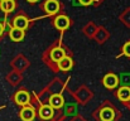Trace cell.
Masks as SVG:
<instances>
[{
    "label": "cell",
    "instance_id": "cell-7",
    "mask_svg": "<svg viewBox=\"0 0 130 121\" xmlns=\"http://www.w3.org/2000/svg\"><path fill=\"white\" fill-rule=\"evenodd\" d=\"M63 102H64V100H63V97H62L61 95H52V96L49 97V105H51L53 109H59V107H62V106H63Z\"/></svg>",
    "mask_w": 130,
    "mask_h": 121
},
{
    "label": "cell",
    "instance_id": "cell-12",
    "mask_svg": "<svg viewBox=\"0 0 130 121\" xmlns=\"http://www.w3.org/2000/svg\"><path fill=\"white\" fill-rule=\"evenodd\" d=\"M9 36H10L11 40H14V42H20V40L24 38V30H23V29H19V28H15V27H14V28L10 30Z\"/></svg>",
    "mask_w": 130,
    "mask_h": 121
},
{
    "label": "cell",
    "instance_id": "cell-6",
    "mask_svg": "<svg viewBox=\"0 0 130 121\" xmlns=\"http://www.w3.org/2000/svg\"><path fill=\"white\" fill-rule=\"evenodd\" d=\"M44 10L48 14H56L59 10V3L57 0H47L44 4Z\"/></svg>",
    "mask_w": 130,
    "mask_h": 121
},
{
    "label": "cell",
    "instance_id": "cell-14",
    "mask_svg": "<svg viewBox=\"0 0 130 121\" xmlns=\"http://www.w3.org/2000/svg\"><path fill=\"white\" fill-rule=\"evenodd\" d=\"M0 6H1L3 11L10 13V11H13L14 8H15V1H14V0H3L1 4H0Z\"/></svg>",
    "mask_w": 130,
    "mask_h": 121
},
{
    "label": "cell",
    "instance_id": "cell-9",
    "mask_svg": "<svg viewBox=\"0 0 130 121\" xmlns=\"http://www.w3.org/2000/svg\"><path fill=\"white\" fill-rule=\"evenodd\" d=\"M14 27L15 28H19V29H27V27H28V24H29V20L24 16V15H19V16H17L15 19H14Z\"/></svg>",
    "mask_w": 130,
    "mask_h": 121
},
{
    "label": "cell",
    "instance_id": "cell-2",
    "mask_svg": "<svg viewBox=\"0 0 130 121\" xmlns=\"http://www.w3.org/2000/svg\"><path fill=\"white\" fill-rule=\"evenodd\" d=\"M104 86L106 87V88H110V90H112V88H115L118 84H119V80H118V77L115 76V75H112V73H109V75H106L105 77H104Z\"/></svg>",
    "mask_w": 130,
    "mask_h": 121
},
{
    "label": "cell",
    "instance_id": "cell-19",
    "mask_svg": "<svg viewBox=\"0 0 130 121\" xmlns=\"http://www.w3.org/2000/svg\"><path fill=\"white\" fill-rule=\"evenodd\" d=\"M29 3H36V1H38V0H28Z\"/></svg>",
    "mask_w": 130,
    "mask_h": 121
},
{
    "label": "cell",
    "instance_id": "cell-1",
    "mask_svg": "<svg viewBox=\"0 0 130 121\" xmlns=\"http://www.w3.org/2000/svg\"><path fill=\"white\" fill-rule=\"evenodd\" d=\"M14 100L18 105L20 106H27L29 103V100H30V96L27 91H18L14 96Z\"/></svg>",
    "mask_w": 130,
    "mask_h": 121
},
{
    "label": "cell",
    "instance_id": "cell-3",
    "mask_svg": "<svg viewBox=\"0 0 130 121\" xmlns=\"http://www.w3.org/2000/svg\"><path fill=\"white\" fill-rule=\"evenodd\" d=\"M36 116V111L32 106H24L22 112H20V117L23 121H32Z\"/></svg>",
    "mask_w": 130,
    "mask_h": 121
},
{
    "label": "cell",
    "instance_id": "cell-8",
    "mask_svg": "<svg viewBox=\"0 0 130 121\" xmlns=\"http://www.w3.org/2000/svg\"><path fill=\"white\" fill-rule=\"evenodd\" d=\"M100 117H101V120L102 121H112L114 120V117H115V112H114L112 109H110V107H105V109L101 110V112H100Z\"/></svg>",
    "mask_w": 130,
    "mask_h": 121
},
{
    "label": "cell",
    "instance_id": "cell-18",
    "mask_svg": "<svg viewBox=\"0 0 130 121\" xmlns=\"http://www.w3.org/2000/svg\"><path fill=\"white\" fill-rule=\"evenodd\" d=\"M3 32H4V27H3V24L0 23V36L3 34Z\"/></svg>",
    "mask_w": 130,
    "mask_h": 121
},
{
    "label": "cell",
    "instance_id": "cell-15",
    "mask_svg": "<svg viewBox=\"0 0 130 121\" xmlns=\"http://www.w3.org/2000/svg\"><path fill=\"white\" fill-rule=\"evenodd\" d=\"M120 78H121V83H124L125 86L130 84V73H123L120 76Z\"/></svg>",
    "mask_w": 130,
    "mask_h": 121
},
{
    "label": "cell",
    "instance_id": "cell-10",
    "mask_svg": "<svg viewBox=\"0 0 130 121\" xmlns=\"http://www.w3.org/2000/svg\"><path fill=\"white\" fill-rule=\"evenodd\" d=\"M58 63V68L59 70H62V71H70L71 68H72V66H73V62H72V59L70 58V57H63L59 62H57Z\"/></svg>",
    "mask_w": 130,
    "mask_h": 121
},
{
    "label": "cell",
    "instance_id": "cell-16",
    "mask_svg": "<svg viewBox=\"0 0 130 121\" xmlns=\"http://www.w3.org/2000/svg\"><path fill=\"white\" fill-rule=\"evenodd\" d=\"M123 53H124L126 57H130V42L125 43V45L123 47Z\"/></svg>",
    "mask_w": 130,
    "mask_h": 121
},
{
    "label": "cell",
    "instance_id": "cell-5",
    "mask_svg": "<svg viewBox=\"0 0 130 121\" xmlns=\"http://www.w3.org/2000/svg\"><path fill=\"white\" fill-rule=\"evenodd\" d=\"M54 115V111H53V107L51 105H43L41 109H39V116L43 119V120H49L52 119Z\"/></svg>",
    "mask_w": 130,
    "mask_h": 121
},
{
    "label": "cell",
    "instance_id": "cell-20",
    "mask_svg": "<svg viewBox=\"0 0 130 121\" xmlns=\"http://www.w3.org/2000/svg\"><path fill=\"white\" fill-rule=\"evenodd\" d=\"M1 1H3V0H1Z\"/></svg>",
    "mask_w": 130,
    "mask_h": 121
},
{
    "label": "cell",
    "instance_id": "cell-4",
    "mask_svg": "<svg viewBox=\"0 0 130 121\" xmlns=\"http://www.w3.org/2000/svg\"><path fill=\"white\" fill-rule=\"evenodd\" d=\"M54 25H56L57 29H59V30H64V29H67V28L70 27V19H68L66 15H59V16L56 18V20H54Z\"/></svg>",
    "mask_w": 130,
    "mask_h": 121
},
{
    "label": "cell",
    "instance_id": "cell-17",
    "mask_svg": "<svg viewBox=\"0 0 130 121\" xmlns=\"http://www.w3.org/2000/svg\"><path fill=\"white\" fill-rule=\"evenodd\" d=\"M78 1H80V4H81V5H90L93 0H78Z\"/></svg>",
    "mask_w": 130,
    "mask_h": 121
},
{
    "label": "cell",
    "instance_id": "cell-11",
    "mask_svg": "<svg viewBox=\"0 0 130 121\" xmlns=\"http://www.w3.org/2000/svg\"><path fill=\"white\" fill-rule=\"evenodd\" d=\"M118 97L120 101H129L130 100V87L129 86H123L118 91Z\"/></svg>",
    "mask_w": 130,
    "mask_h": 121
},
{
    "label": "cell",
    "instance_id": "cell-13",
    "mask_svg": "<svg viewBox=\"0 0 130 121\" xmlns=\"http://www.w3.org/2000/svg\"><path fill=\"white\" fill-rule=\"evenodd\" d=\"M64 56H66V53H64L63 48H54V49H52V52H51V57H52V59H53L54 62H59Z\"/></svg>",
    "mask_w": 130,
    "mask_h": 121
}]
</instances>
